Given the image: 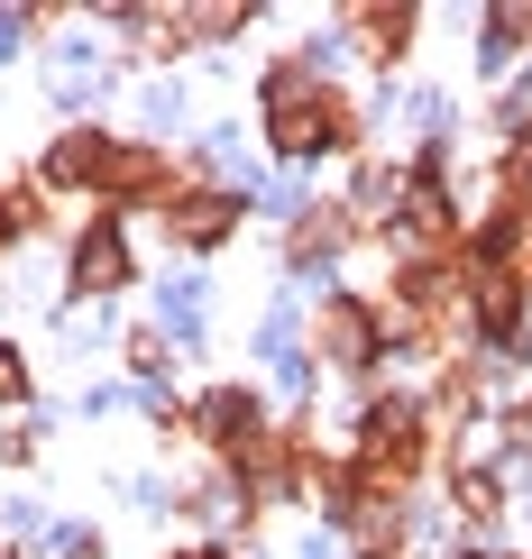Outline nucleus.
<instances>
[{"label": "nucleus", "mask_w": 532, "mask_h": 559, "mask_svg": "<svg viewBox=\"0 0 532 559\" xmlns=\"http://www.w3.org/2000/svg\"><path fill=\"white\" fill-rule=\"evenodd\" d=\"M74 275H83V285H110V275H120V239H110V229H102V239H83Z\"/></svg>", "instance_id": "f257e3e1"}]
</instances>
